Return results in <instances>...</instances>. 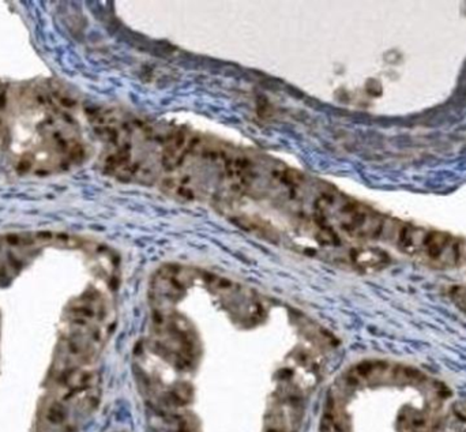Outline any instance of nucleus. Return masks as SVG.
<instances>
[{"label":"nucleus","mask_w":466,"mask_h":432,"mask_svg":"<svg viewBox=\"0 0 466 432\" xmlns=\"http://www.w3.org/2000/svg\"><path fill=\"white\" fill-rule=\"evenodd\" d=\"M52 91L18 93L16 105L8 120L10 151L16 171L27 173H55L64 171L82 157L78 124L66 102Z\"/></svg>","instance_id":"1"},{"label":"nucleus","mask_w":466,"mask_h":432,"mask_svg":"<svg viewBox=\"0 0 466 432\" xmlns=\"http://www.w3.org/2000/svg\"><path fill=\"white\" fill-rule=\"evenodd\" d=\"M398 241L401 250L410 255L425 256L435 263L457 265L462 258V247L458 241L436 230H427L406 225L399 230Z\"/></svg>","instance_id":"2"},{"label":"nucleus","mask_w":466,"mask_h":432,"mask_svg":"<svg viewBox=\"0 0 466 432\" xmlns=\"http://www.w3.org/2000/svg\"><path fill=\"white\" fill-rule=\"evenodd\" d=\"M41 420L44 432H64L69 424V411L66 406V401L58 395L49 397L41 405V413L38 415Z\"/></svg>","instance_id":"3"},{"label":"nucleus","mask_w":466,"mask_h":432,"mask_svg":"<svg viewBox=\"0 0 466 432\" xmlns=\"http://www.w3.org/2000/svg\"><path fill=\"white\" fill-rule=\"evenodd\" d=\"M402 373L406 376L408 379H412V380H420V379H425L423 373L420 372L419 369L416 368H410V367H406V368H402Z\"/></svg>","instance_id":"4"}]
</instances>
